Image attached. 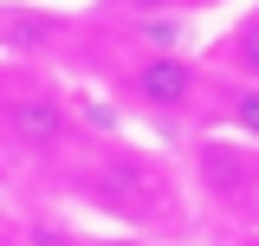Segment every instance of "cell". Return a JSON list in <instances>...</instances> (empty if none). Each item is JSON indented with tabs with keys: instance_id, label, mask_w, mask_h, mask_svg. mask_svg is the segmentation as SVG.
<instances>
[{
	"instance_id": "1",
	"label": "cell",
	"mask_w": 259,
	"mask_h": 246,
	"mask_svg": "<svg viewBox=\"0 0 259 246\" xmlns=\"http://www.w3.org/2000/svg\"><path fill=\"white\" fill-rule=\"evenodd\" d=\"M0 123H7V136H13L20 149H32V155H52L65 143V110H59V97H46V91L7 97V104H0Z\"/></svg>"
},
{
	"instance_id": "2",
	"label": "cell",
	"mask_w": 259,
	"mask_h": 246,
	"mask_svg": "<svg viewBox=\"0 0 259 246\" xmlns=\"http://www.w3.org/2000/svg\"><path fill=\"white\" fill-rule=\"evenodd\" d=\"M130 85H136V97H143V104H156V110H182V104L194 97V65L156 52V59L136 65V78H130Z\"/></svg>"
},
{
	"instance_id": "3",
	"label": "cell",
	"mask_w": 259,
	"mask_h": 246,
	"mask_svg": "<svg viewBox=\"0 0 259 246\" xmlns=\"http://www.w3.org/2000/svg\"><path fill=\"white\" fill-rule=\"evenodd\" d=\"M227 59H233V71H240L246 85H259V20H246V26L227 39Z\"/></svg>"
},
{
	"instance_id": "4",
	"label": "cell",
	"mask_w": 259,
	"mask_h": 246,
	"mask_svg": "<svg viewBox=\"0 0 259 246\" xmlns=\"http://www.w3.org/2000/svg\"><path fill=\"white\" fill-rule=\"evenodd\" d=\"M227 123H233L246 143H259V85H240V91L227 97Z\"/></svg>"
}]
</instances>
